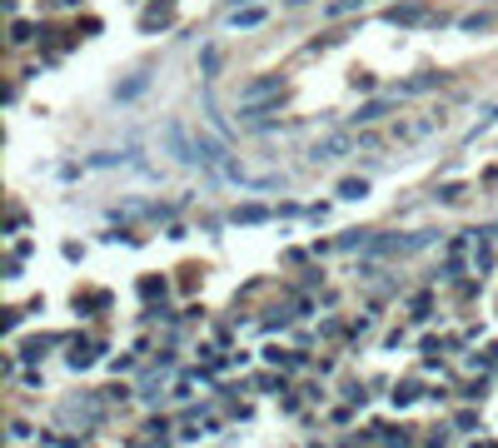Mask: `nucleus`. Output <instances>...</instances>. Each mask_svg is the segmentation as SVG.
<instances>
[{"label":"nucleus","mask_w":498,"mask_h":448,"mask_svg":"<svg viewBox=\"0 0 498 448\" xmlns=\"http://www.w3.org/2000/svg\"><path fill=\"white\" fill-rule=\"evenodd\" d=\"M349 145H354V140H329V145H319V149H314V160H334V155H344Z\"/></svg>","instance_id":"nucleus-1"}]
</instances>
